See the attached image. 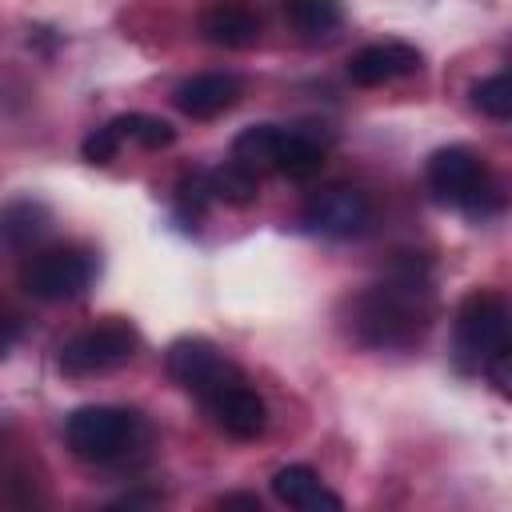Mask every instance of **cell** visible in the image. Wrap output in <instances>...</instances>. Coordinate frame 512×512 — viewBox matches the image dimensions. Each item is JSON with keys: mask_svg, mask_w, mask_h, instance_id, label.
<instances>
[{"mask_svg": "<svg viewBox=\"0 0 512 512\" xmlns=\"http://www.w3.org/2000/svg\"><path fill=\"white\" fill-rule=\"evenodd\" d=\"M300 224L316 236H328V240H352L372 224V204L352 184H328L304 200Z\"/></svg>", "mask_w": 512, "mask_h": 512, "instance_id": "cell-7", "label": "cell"}, {"mask_svg": "<svg viewBox=\"0 0 512 512\" xmlns=\"http://www.w3.org/2000/svg\"><path fill=\"white\" fill-rule=\"evenodd\" d=\"M108 124L116 128L120 140H132V144H140L148 152H160V148H168L176 140V128L168 120H160V116H148V112H124V116H116Z\"/></svg>", "mask_w": 512, "mask_h": 512, "instance_id": "cell-18", "label": "cell"}, {"mask_svg": "<svg viewBox=\"0 0 512 512\" xmlns=\"http://www.w3.org/2000/svg\"><path fill=\"white\" fill-rule=\"evenodd\" d=\"M120 144H124V140L116 136V128H112V124H100L96 132H88V136H84L80 156H84L88 164H108V160H116Z\"/></svg>", "mask_w": 512, "mask_h": 512, "instance_id": "cell-22", "label": "cell"}, {"mask_svg": "<svg viewBox=\"0 0 512 512\" xmlns=\"http://www.w3.org/2000/svg\"><path fill=\"white\" fill-rule=\"evenodd\" d=\"M4 348H8V340H4V332H0V356H4Z\"/></svg>", "mask_w": 512, "mask_h": 512, "instance_id": "cell-24", "label": "cell"}, {"mask_svg": "<svg viewBox=\"0 0 512 512\" xmlns=\"http://www.w3.org/2000/svg\"><path fill=\"white\" fill-rule=\"evenodd\" d=\"M456 360L464 372H484L500 396H508V300L492 288H476L456 308Z\"/></svg>", "mask_w": 512, "mask_h": 512, "instance_id": "cell-2", "label": "cell"}, {"mask_svg": "<svg viewBox=\"0 0 512 512\" xmlns=\"http://www.w3.org/2000/svg\"><path fill=\"white\" fill-rule=\"evenodd\" d=\"M428 324L432 292L416 268H400L352 300V332L368 348H412Z\"/></svg>", "mask_w": 512, "mask_h": 512, "instance_id": "cell-1", "label": "cell"}, {"mask_svg": "<svg viewBox=\"0 0 512 512\" xmlns=\"http://www.w3.org/2000/svg\"><path fill=\"white\" fill-rule=\"evenodd\" d=\"M216 504L220 508H252V512H260V496H252V492H228Z\"/></svg>", "mask_w": 512, "mask_h": 512, "instance_id": "cell-23", "label": "cell"}, {"mask_svg": "<svg viewBox=\"0 0 512 512\" xmlns=\"http://www.w3.org/2000/svg\"><path fill=\"white\" fill-rule=\"evenodd\" d=\"M272 496L296 512H340L344 500L320 480L316 468L308 464H288V468H276L272 476Z\"/></svg>", "mask_w": 512, "mask_h": 512, "instance_id": "cell-13", "label": "cell"}, {"mask_svg": "<svg viewBox=\"0 0 512 512\" xmlns=\"http://www.w3.org/2000/svg\"><path fill=\"white\" fill-rule=\"evenodd\" d=\"M472 104L484 112V116H492V120H508L512 116V80H508V72H496V76H488V80H480L476 88H472Z\"/></svg>", "mask_w": 512, "mask_h": 512, "instance_id": "cell-20", "label": "cell"}, {"mask_svg": "<svg viewBox=\"0 0 512 512\" xmlns=\"http://www.w3.org/2000/svg\"><path fill=\"white\" fill-rule=\"evenodd\" d=\"M420 64H424L420 48H412L404 40H376L348 56V80L360 88H380V84L420 72Z\"/></svg>", "mask_w": 512, "mask_h": 512, "instance_id": "cell-10", "label": "cell"}, {"mask_svg": "<svg viewBox=\"0 0 512 512\" xmlns=\"http://www.w3.org/2000/svg\"><path fill=\"white\" fill-rule=\"evenodd\" d=\"M208 200H212L208 172H184L180 184H176V216H180L184 224H196V220H204Z\"/></svg>", "mask_w": 512, "mask_h": 512, "instance_id": "cell-21", "label": "cell"}, {"mask_svg": "<svg viewBox=\"0 0 512 512\" xmlns=\"http://www.w3.org/2000/svg\"><path fill=\"white\" fill-rule=\"evenodd\" d=\"M280 124H252L232 140V160L248 172H272L276 168V148H280Z\"/></svg>", "mask_w": 512, "mask_h": 512, "instance_id": "cell-16", "label": "cell"}, {"mask_svg": "<svg viewBox=\"0 0 512 512\" xmlns=\"http://www.w3.org/2000/svg\"><path fill=\"white\" fill-rule=\"evenodd\" d=\"M284 16L300 36H332L344 24L340 0H284Z\"/></svg>", "mask_w": 512, "mask_h": 512, "instance_id": "cell-17", "label": "cell"}, {"mask_svg": "<svg viewBox=\"0 0 512 512\" xmlns=\"http://www.w3.org/2000/svg\"><path fill=\"white\" fill-rule=\"evenodd\" d=\"M320 168H324V144L304 128H284L272 172H280L288 180H312Z\"/></svg>", "mask_w": 512, "mask_h": 512, "instance_id": "cell-15", "label": "cell"}, {"mask_svg": "<svg viewBox=\"0 0 512 512\" xmlns=\"http://www.w3.org/2000/svg\"><path fill=\"white\" fill-rule=\"evenodd\" d=\"M200 404H204V412L212 416V424H216L224 436H232V440H256V436H264V428H268V404H264V396L248 384V376H236V380L220 384V388H216L212 396H204Z\"/></svg>", "mask_w": 512, "mask_h": 512, "instance_id": "cell-9", "label": "cell"}, {"mask_svg": "<svg viewBox=\"0 0 512 512\" xmlns=\"http://www.w3.org/2000/svg\"><path fill=\"white\" fill-rule=\"evenodd\" d=\"M64 440L88 464H120L148 444V424L132 408L88 404L64 420Z\"/></svg>", "mask_w": 512, "mask_h": 512, "instance_id": "cell-3", "label": "cell"}, {"mask_svg": "<svg viewBox=\"0 0 512 512\" xmlns=\"http://www.w3.org/2000/svg\"><path fill=\"white\" fill-rule=\"evenodd\" d=\"M200 36L216 48H252L260 40V12L248 0H208L200 12Z\"/></svg>", "mask_w": 512, "mask_h": 512, "instance_id": "cell-12", "label": "cell"}, {"mask_svg": "<svg viewBox=\"0 0 512 512\" xmlns=\"http://www.w3.org/2000/svg\"><path fill=\"white\" fill-rule=\"evenodd\" d=\"M208 188H212V200H224V204H252L256 200V192H260V176L256 172H248V168H240L236 160H228V164H220V168H212L208 172Z\"/></svg>", "mask_w": 512, "mask_h": 512, "instance_id": "cell-19", "label": "cell"}, {"mask_svg": "<svg viewBox=\"0 0 512 512\" xmlns=\"http://www.w3.org/2000/svg\"><path fill=\"white\" fill-rule=\"evenodd\" d=\"M140 352V332L120 320V316H108L100 324H88L80 328L76 336H68L60 344V372L64 376H100V372H116L124 368L132 356Z\"/></svg>", "mask_w": 512, "mask_h": 512, "instance_id": "cell-5", "label": "cell"}, {"mask_svg": "<svg viewBox=\"0 0 512 512\" xmlns=\"http://www.w3.org/2000/svg\"><path fill=\"white\" fill-rule=\"evenodd\" d=\"M52 228V212L32 200V196H20V200H8L0 208V252H28L36 248Z\"/></svg>", "mask_w": 512, "mask_h": 512, "instance_id": "cell-14", "label": "cell"}, {"mask_svg": "<svg viewBox=\"0 0 512 512\" xmlns=\"http://www.w3.org/2000/svg\"><path fill=\"white\" fill-rule=\"evenodd\" d=\"M96 276V260L92 252L76 248V244H60V248H44L36 252L24 272L20 284L28 296L44 300V304H60V300H76Z\"/></svg>", "mask_w": 512, "mask_h": 512, "instance_id": "cell-6", "label": "cell"}, {"mask_svg": "<svg viewBox=\"0 0 512 512\" xmlns=\"http://www.w3.org/2000/svg\"><path fill=\"white\" fill-rule=\"evenodd\" d=\"M240 92H244V84L236 72H196L176 84L172 104L192 120H212V116L228 112L240 100Z\"/></svg>", "mask_w": 512, "mask_h": 512, "instance_id": "cell-11", "label": "cell"}, {"mask_svg": "<svg viewBox=\"0 0 512 512\" xmlns=\"http://www.w3.org/2000/svg\"><path fill=\"white\" fill-rule=\"evenodd\" d=\"M424 176H428V188L444 204H452V208H460L468 216H492L504 204L500 180L488 172L484 156H476L464 144H448V148L432 152Z\"/></svg>", "mask_w": 512, "mask_h": 512, "instance_id": "cell-4", "label": "cell"}, {"mask_svg": "<svg viewBox=\"0 0 512 512\" xmlns=\"http://www.w3.org/2000/svg\"><path fill=\"white\" fill-rule=\"evenodd\" d=\"M164 364H168V376H172L184 392H192L196 400H204V396H212L220 384L244 376V372H240L212 340H204V336H184V340H176V344L168 348Z\"/></svg>", "mask_w": 512, "mask_h": 512, "instance_id": "cell-8", "label": "cell"}]
</instances>
